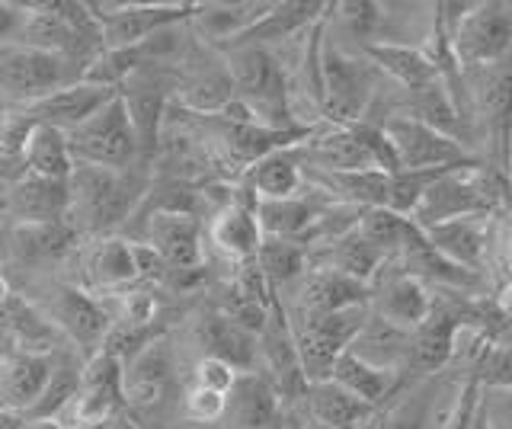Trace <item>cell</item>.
<instances>
[{"instance_id":"9c48e42d","label":"cell","mask_w":512,"mask_h":429,"mask_svg":"<svg viewBox=\"0 0 512 429\" xmlns=\"http://www.w3.org/2000/svg\"><path fill=\"white\" fill-rule=\"evenodd\" d=\"M100 26L103 49H132L164 29L192 20L196 4H87Z\"/></svg>"},{"instance_id":"f907efd6","label":"cell","mask_w":512,"mask_h":429,"mask_svg":"<svg viewBox=\"0 0 512 429\" xmlns=\"http://www.w3.org/2000/svg\"><path fill=\"white\" fill-rule=\"evenodd\" d=\"M4 122H7V113H0V141H4Z\"/></svg>"},{"instance_id":"ab89813d","label":"cell","mask_w":512,"mask_h":429,"mask_svg":"<svg viewBox=\"0 0 512 429\" xmlns=\"http://www.w3.org/2000/svg\"><path fill=\"white\" fill-rule=\"evenodd\" d=\"M356 231L378 253H384V260H397L400 250H404L410 244V237L416 234V225L410 218L388 212V209H362Z\"/></svg>"},{"instance_id":"6da1fadb","label":"cell","mask_w":512,"mask_h":429,"mask_svg":"<svg viewBox=\"0 0 512 429\" xmlns=\"http://www.w3.org/2000/svg\"><path fill=\"white\" fill-rule=\"evenodd\" d=\"M144 186L128 170L74 164L68 177V221L93 234H112L135 215Z\"/></svg>"},{"instance_id":"9a60e30c","label":"cell","mask_w":512,"mask_h":429,"mask_svg":"<svg viewBox=\"0 0 512 429\" xmlns=\"http://www.w3.org/2000/svg\"><path fill=\"white\" fill-rule=\"evenodd\" d=\"M256 349H260V359H263V375L272 381V385H276V391L282 394V401L304 397V391H308V381H304L298 346H295V337H292V324H288L279 295L272 298L266 327H263L260 337H256Z\"/></svg>"},{"instance_id":"e575fe53","label":"cell","mask_w":512,"mask_h":429,"mask_svg":"<svg viewBox=\"0 0 512 429\" xmlns=\"http://www.w3.org/2000/svg\"><path fill=\"white\" fill-rule=\"evenodd\" d=\"M20 164H23V173H29V177L68 183L71 170H74V157H71V148H68V138H64V132L52 129V125L32 122V132H29L26 145H23Z\"/></svg>"},{"instance_id":"7a4b0ae2","label":"cell","mask_w":512,"mask_h":429,"mask_svg":"<svg viewBox=\"0 0 512 429\" xmlns=\"http://www.w3.org/2000/svg\"><path fill=\"white\" fill-rule=\"evenodd\" d=\"M234 84V103L269 129H304L292 122L288 106V81L279 58L269 52V45H237L221 52Z\"/></svg>"},{"instance_id":"8fae6325","label":"cell","mask_w":512,"mask_h":429,"mask_svg":"<svg viewBox=\"0 0 512 429\" xmlns=\"http://www.w3.org/2000/svg\"><path fill=\"white\" fill-rule=\"evenodd\" d=\"M400 170H448L474 164V157L458 138L445 135L413 116H391L381 122Z\"/></svg>"},{"instance_id":"836d02e7","label":"cell","mask_w":512,"mask_h":429,"mask_svg":"<svg viewBox=\"0 0 512 429\" xmlns=\"http://www.w3.org/2000/svg\"><path fill=\"white\" fill-rule=\"evenodd\" d=\"M330 4H272L260 20H256L244 36H237L224 49H237V45H266L279 39H292L301 29H308L327 17ZM221 49V52H224Z\"/></svg>"},{"instance_id":"d590c367","label":"cell","mask_w":512,"mask_h":429,"mask_svg":"<svg viewBox=\"0 0 512 429\" xmlns=\"http://www.w3.org/2000/svg\"><path fill=\"white\" fill-rule=\"evenodd\" d=\"M180 103L199 116H218L234 103V84L221 55L205 61L180 84Z\"/></svg>"},{"instance_id":"f6af8a7d","label":"cell","mask_w":512,"mask_h":429,"mask_svg":"<svg viewBox=\"0 0 512 429\" xmlns=\"http://www.w3.org/2000/svg\"><path fill=\"white\" fill-rule=\"evenodd\" d=\"M224 410H228V394H218V391H208L192 385L183 397V417L189 423H221L224 420Z\"/></svg>"},{"instance_id":"7402d4cb","label":"cell","mask_w":512,"mask_h":429,"mask_svg":"<svg viewBox=\"0 0 512 429\" xmlns=\"http://www.w3.org/2000/svg\"><path fill=\"white\" fill-rule=\"evenodd\" d=\"M52 317L80 349H87L90 356L100 353V346H103L106 333H109V314L103 308V301L93 298V292L64 285V289L55 292Z\"/></svg>"},{"instance_id":"44dd1931","label":"cell","mask_w":512,"mask_h":429,"mask_svg":"<svg viewBox=\"0 0 512 429\" xmlns=\"http://www.w3.org/2000/svg\"><path fill=\"white\" fill-rule=\"evenodd\" d=\"M173 378V356L170 346L154 337L148 346L122 362V397L125 407H154L167 394Z\"/></svg>"},{"instance_id":"f546056e","label":"cell","mask_w":512,"mask_h":429,"mask_svg":"<svg viewBox=\"0 0 512 429\" xmlns=\"http://www.w3.org/2000/svg\"><path fill=\"white\" fill-rule=\"evenodd\" d=\"M256 225H260L263 237L272 241H298L304 244L311 237L314 225L324 215V209H317L311 199H304L301 193L292 199H269V202H256Z\"/></svg>"},{"instance_id":"30bf717a","label":"cell","mask_w":512,"mask_h":429,"mask_svg":"<svg viewBox=\"0 0 512 429\" xmlns=\"http://www.w3.org/2000/svg\"><path fill=\"white\" fill-rule=\"evenodd\" d=\"M461 385L439 381V375L404 381L391 401L375 410L372 429H445Z\"/></svg>"},{"instance_id":"4316f807","label":"cell","mask_w":512,"mask_h":429,"mask_svg":"<svg viewBox=\"0 0 512 429\" xmlns=\"http://www.w3.org/2000/svg\"><path fill=\"white\" fill-rule=\"evenodd\" d=\"M253 209H256V202H244L234 196V202L221 205L212 221V244L237 266L253 263L256 253H260V244H263V234H260V225H256Z\"/></svg>"},{"instance_id":"60d3db41","label":"cell","mask_w":512,"mask_h":429,"mask_svg":"<svg viewBox=\"0 0 512 429\" xmlns=\"http://www.w3.org/2000/svg\"><path fill=\"white\" fill-rule=\"evenodd\" d=\"M74 228L68 221H58V225H16V250L23 253L26 260L39 263V260H58L71 250L74 244Z\"/></svg>"},{"instance_id":"d6a6232c","label":"cell","mask_w":512,"mask_h":429,"mask_svg":"<svg viewBox=\"0 0 512 429\" xmlns=\"http://www.w3.org/2000/svg\"><path fill=\"white\" fill-rule=\"evenodd\" d=\"M202 346H205V356H215L221 362H228L231 369L237 372H253L256 369V359H260V349H256V337L247 333L240 324H234L228 314H208L202 321Z\"/></svg>"},{"instance_id":"7c38bea8","label":"cell","mask_w":512,"mask_h":429,"mask_svg":"<svg viewBox=\"0 0 512 429\" xmlns=\"http://www.w3.org/2000/svg\"><path fill=\"white\" fill-rule=\"evenodd\" d=\"M125 407L122 397V362L109 353H93L80 365L77 394L68 407L74 429H103Z\"/></svg>"},{"instance_id":"277c9868","label":"cell","mask_w":512,"mask_h":429,"mask_svg":"<svg viewBox=\"0 0 512 429\" xmlns=\"http://www.w3.org/2000/svg\"><path fill=\"white\" fill-rule=\"evenodd\" d=\"M317 71H320V113H324V119L330 125L365 122L368 103L375 97L372 61L343 52L340 45H333L324 36V29H320Z\"/></svg>"},{"instance_id":"484cf974","label":"cell","mask_w":512,"mask_h":429,"mask_svg":"<svg viewBox=\"0 0 512 429\" xmlns=\"http://www.w3.org/2000/svg\"><path fill=\"white\" fill-rule=\"evenodd\" d=\"M356 359L375 365V369L384 372H397L407 378V359H410V330H400L388 321H381L372 311H368L365 324L359 327V333L352 337L349 349Z\"/></svg>"},{"instance_id":"c3c4849f","label":"cell","mask_w":512,"mask_h":429,"mask_svg":"<svg viewBox=\"0 0 512 429\" xmlns=\"http://www.w3.org/2000/svg\"><path fill=\"white\" fill-rule=\"evenodd\" d=\"M23 17H26V4H4L0 0V45L20 39Z\"/></svg>"},{"instance_id":"5bb4252c","label":"cell","mask_w":512,"mask_h":429,"mask_svg":"<svg viewBox=\"0 0 512 429\" xmlns=\"http://www.w3.org/2000/svg\"><path fill=\"white\" fill-rule=\"evenodd\" d=\"M144 247L154 250L173 273L202 269V225L196 212L157 209L144 215Z\"/></svg>"},{"instance_id":"8d00e7d4","label":"cell","mask_w":512,"mask_h":429,"mask_svg":"<svg viewBox=\"0 0 512 429\" xmlns=\"http://www.w3.org/2000/svg\"><path fill=\"white\" fill-rule=\"evenodd\" d=\"M269 7L272 4H196L189 23L196 26V33L205 42H215L218 49H224L237 36H244Z\"/></svg>"},{"instance_id":"bcb514c9","label":"cell","mask_w":512,"mask_h":429,"mask_svg":"<svg viewBox=\"0 0 512 429\" xmlns=\"http://www.w3.org/2000/svg\"><path fill=\"white\" fill-rule=\"evenodd\" d=\"M237 369H231L228 362H221L215 356H202L196 362V369H192V378H196L199 388H208V391H218V394H228L237 381Z\"/></svg>"},{"instance_id":"b9f144b4","label":"cell","mask_w":512,"mask_h":429,"mask_svg":"<svg viewBox=\"0 0 512 429\" xmlns=\"http://www.w3.org/2000/svg\"><path fill=\"white\" fill-rule=\"evenodd\" d=\"M109 295H116L112 298V308L103 305L109 314V324L132 327V330H154L160 301L148 285H128V289L109 292Z\"/></svg>"},{"instance_id":"7bdbcfd3","label":"cell","mask_w":512,"mask_h":429,"mask_svg":"<svg viewBox=\"0 0 512 429\" xmlns=\"http://www.w3.org/2000/svg\"><path fill=\"white\" fill-rule=\"evenodd\" d=\"M77 381H80V365L52 362L48 385H45V391L39 397V404L26 413V420H32V417H61V413H68L74 394H77Z\"/></svg>"},{"instance_id":"2e32d148","label":"cell","mask_w":512,"mask_h":429,"mask_svg":"<svg viewBox=\"0 0 512 429\" xmlns=\"http://www.w3.org/2000/svg\"><path fill=\"white\" fill-rule=\"evenodd\" d=\"M426 244L445 257L448 263H455L464 273H480L490 263L493 250V215H471V218H455L442 221V225L423 228Z\"/></svg>"},{"instance_id":"4dcf8cb0","label":"cell","mask_w":512,"mask_h":429,"mask_svg":"<svg viewBox=\"0 0 512 429\" xmlns=\"http://www.w3.org/2000/svg\"><path fill=\"white\" fill-rule=\"evenodd\" d=\"M304 186V167L301 154L295 148H282L260 157L253 167H247V189L253 193L256 202L269 199H292L301 193Z\"/></svg>"},{"instance_id":"5b68a950","label":"cell","mask_w":512,"mask_h":429,"mask_svg":"<svg viewBox=\"0 0 512 429\" xmlns=\"http://www.w3.org/2000/svg\"><path fill=\"white\" fill-rule=\"evenodd\" d=\"M496 202H500V186L490 177L487 167L464 164L442 170L436 180L426 186L420 205L413 209L410 221L416 228H432L442 221L471 218V215H493Z\"/></svg>"},{"instance_id":"f1b7e54d","label":"cell","mask_w":512,"mask_h":429,"mask_svg":"<svg viewBox=\"0 0 512 429\" xmlns=\"http://www.w3.org/2000/svg\"><path fill=\"white\" fill-rule=\"evenodd\" d=\"M304 407H308V420L324 429H362L372 423L375 410L352 397L336 381H314L304 391Z\"/></svg>"},{"instance_id":"1f68e13d","label":"cell","mask_w":512,"mask_h":429,"mask_svg":"<svg viewBox=\"0 0 512 429\" xmlns=\"http://www.w3.org/2000/svg\"><path fill=\"white\" fill-rule=\"evenodd\" d=\"M330 381H336V385L346 388L352 397H359V401L368 404L372 410H381L400 391V385H404L407 378L397 375V372L375 369V365L356 359L352 353H343L333 365Z\"/></svg>"},{"instance_id":"e0dca14e","label":"cell","mask_w":512,"mask_h":429,"mask_svg":"<svg viewBox=\"0 0 512 429\" xmlns=\"http://www.w3.org/2000/svg\"><path fill=\"white\" fill-rule=\"evenodd\" d=\"M359 305H368V285L327 266H308V273L295 282V308H282L288 314H333Z\"/></svg>"},{"instance_id":"ee69618b","label":"cell","mask_w":512,"mask_h":429,"mask_svg":"<svg viewBox=\"0 0 512 429\" xmlns=\"http://www.w3.org/2000/svg\"><path fill=\"white\" fill-rule=\"evenodd\" d=\"M471 378L480 388H512V346L487 343L480 349Z\"/></svg>"},{"instance_id":"8992f818","label":"cell","mask_w":512,"mask_h":429,"mask_svg":"<svg viewBox=\"0 0 512 429\" xmlns=\"http://www.w3.org/2000/svg\"><path fill=\"white\" fill-rule=\"evenodd\" d=\"M77 81H84V68L71 58L29 49L20 42L0 45V97L16 103V109L39 103Z\"/></svg>"},{"instance_id":"7dc6e473","label":"cell","mask_w":512,"mask_h":429,"mask_svg":"<svg viewBox=\"0 0 512 429\" xmlns=\"http://www.w3.org/2000/svg\"><path fill=\"white\" fill-rule=\"evenodd\" d=\"M480 413L487 429H512V388H480Z\"/></svg>"},{"instance_id":"4fadbf2b","label":"cell","mask_w":512,"mask_h":429,"mask_svg":"<svg viewBox=\"0 0 512 429\" xmlns=\"http://www.w3.org/2000/svg\"><path fill=\"white\" fill-rule=\"evenodd\" d=\"M432 301H436L432 289H426L420 279L410 276L407 269H400L394 260L384 263L375 282L368 285V311L410 333L429 317Z\"/></svg>"},{"instance_id":"ffe728a7","label":"cell","mask_w":512,"mask_h":429,"mask_svg":"<svg viewBox=\"0 0 512 429\" xmlns=\"http://www.w3.org/2000/svg\"><path fill=\"white\" fill-rule=\"evenodd\" d=\"M224 420L231 429H276L282 420V394L260 369L240 372L228 391Z\"/></svg>"},{"instance_id":"cb8c5ba5","label":"cell","mask_w":512,"mask_h":429,"mask_svg":"<svg viewBox=\"0 0 512 429\" xmlns=\"http://www.w3.org/2000/svg\"><path fill=\"white\" fill-rule=\"evenodd\" d=\"M365 58L372 61V68L388 74L394 84H400L407 93H420L432 84L445 81L439 65L426 55L423 49L407 42H368L365 45Z\"/></svg>"},{"instance_id":"d6986e66","label":"cell","mask_w":512,"mask_h":429,"mask_svg":"<svg viewBox=\"0 0 512 429\" xmlns=\"http://www.w3.org/2000/svg\"><path fill=\"white\" fill-rule=\"evenodd\" d=\"M301 161H308L320 173H356V170H378L372 154L362 145L356 125H327V129H311V135L298 145Z\"/></svg>"},{"instance_id":"ac0fdd59","label":"cell","mask_w":512,"mask_h":429,"mask_svg":"<svg viewBox=\"0 0 512 429\" xmlns=\"http://www.w3.org/2000/svg\"><path fill=\"white\" fill-rule=\"evenodd\" d=\"M119 90L93 84V81H77L55 90L52 97H45L32 106H23L20 113H26L36 125H52L58 132H71L80 122H87L96 109L106 106Z\"/></svg>"},{"instance_id":"f5cc1de1","label":"cell","mask_w":512,"mask_h":429,"mask_svg":"<svg viewBox=\"0 0 512 429\" xmlns=\"http://www.w3.org/2000/svg\"><path fill=\"white\" fill-rule=\"evenodd\" d=\"M362 429H372V423H368V426H362Z\"/></svg>"},{"instance_id":"603a6c76","label":"cell","mask_w":512,"mask_h":429,"mask_svg":"<svg viewBox=\"0 0 512 429\" xmlns=\"http://www.w3.org/2000/svg\"><path fill=\"white\" fill-rule=\"evenodd\" d=\"M52 375V359L32 349H13L0 356V407L26 413L39 404V397Z\"/></svg>"},{"instance_id":"d4e9b609","label":"cell","mask_w":512,"mask_h":429,"mask_svg":"<svg viewBox=\"0 0 512 429\" xmlns=\"http://www.w3.org/2000/svg\"><path fill=\"white\" fill-rule=\"evenodd\" d=\"M7 205L16 225H58V221H68V183L23 173L10 186Z\"/></svg>"},{"instance_id":"74e56055","label":"cell","mask_w":512,"mask_h":429,"mask_svg":"<svg viewBox=\"0 0 512 429\" xmlns=\"http://www.w3.org/2000/svg\"><path fill=\"white\" fill-rule=\"evenodd\" d=\"M384 263H388L384 260V253H378L356 228H352V231L340 234L336 241L327 244V260L320 266L333 269V273H343V276L356 279L362 285H372Z\"/></svg>"},{"instance_id":"52a82bcc","label":"cell","mask_w":512,"mask_h":429,"mask_svg":"<svg viewBox=\"0 0 512 429\" xmlns=\"http://www.w3.org/2000/svg\"><path fill=\"white\" fill-rule=\"evenodd\" d=\"M285 317H288V324H292L304 381L314 385V381L330 378L336 359L346 353L352 337H356L359 327L365 324L368 305L333 311V314H288L285 311Z\"/></svg>"},{"instance_id":"f35d334b","label":"cell","mask_w":512,"mask_h":429,"mask_svg":"<svg viewBox=\"0 0 512 429\" xmlns=\"http://www.w3.org/2000/svg\"><path fill=\"white\" fill-rule=\"evenodd\" d=\"M256 269L266 279L269 292L279 295L282 289L295 285L308 273V250L298 241H272V237H263L260 253H256Z\"/></svg>"},{"instance_id":"816d5d0a","label":"cell","mask_w":512,"mask_h":429,"mask_svg":"<svg viewBox=\"0 0 512 429\" xmlns=\"http://www.w3.org/2000/svg\"><path fill=\"white\" fill-rule=\"evenodd\" d=\"M122 429H138L135 423H122Z\"/></svg>"},{"instance_id":"83f0119b","label":"cell","mask_w":512,"mask_h":429,"mask_svg":"<svg viewBox=\"0 0 512 429\" xmlns=\"http://www.w3.org/2000/svg\"><path fill=\"white\" fill-rule=\"evenodd\" d=\"M87 282L93 292H103V295L135 285L138 282L135 244L119 234L100 237L87 257Z\"/></svg>"},{"instance_id":"681fc988","label":"cell","mask_w":512,"mask_h":429,"mask_svg":"<svg viewBox=\"0 0 512 429\" xmlns=\"http://www.w3.org/2000/svg\"><path fill=\"white\" fill-rule=\"evenodd\" d=\"M0 429H26V417L16 410L0 407Z\"/></svg>"},{"instance_id":"3957f363","label":"cell","mask_w":512,"mask_h":429,"mask_svg":"<svg viewBox=\"0 0 512 429\" xmlns=\"http://www.w3.org/2000/svg\"><path fill=\"white\" fill-rule=\"evenodd\" d=\"M458 13H436L452 61L471 71L503 65L512 52V10L506 4H458Z\"/></svg>"},{"instance_id":"ba28073f","label":"cell","mask_w":512,"mask_h":429,"mask_svg":"<svg viewBox=\"0 0 512 429\" xmlns=\"http://www.w3.org/2000/svg\"><path fill=\"white\" fill-rule=\"evenodd\" d=\"M64 138H68L74 164L128 170L135 157L141 154L132 116H128V106L119 93L106 106L96 109L87 122H80L71 132H64Z\"/></svg>"}]
</instances>
